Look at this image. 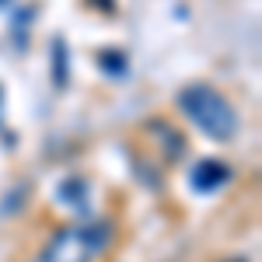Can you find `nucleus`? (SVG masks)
Instances as JSON below:
<instances>
[{
  "label": "nucleus",
  "instance_id": "f257e3e1",
  "mask_svg": "<svg viewBox=\"0 0 262 262\" xmlns=\"http://www.w3.org/2000/svg\"><path fill=\"white\" fill-rule=\"evenodd\" d=\"M182 108L189 112V119L196 122L206 137H217V140L234 137V126H238L234 108L217 91H210V88H189L182 95Z\"/></svg>",
  "mask_w": 262,
  "mask_h": 262
},
{
  "label": "nucleus",
  "instance_id": "f03ea898",
  "mask_svg": "<svg viewBox=\"0 0 262 262\" xmlns=\"http://www.w3.org/2000/svg\"><path fill=\"white\" fill-rule=\"evenodd\" d=\"M213 179H227V171H224V168H217V164H200V168H196V182H200V189L203 192H210V189H217V185H213Z\"/></svg>",
  "mask_w": 262,
  "mask_h": 262
}]
</instances>
